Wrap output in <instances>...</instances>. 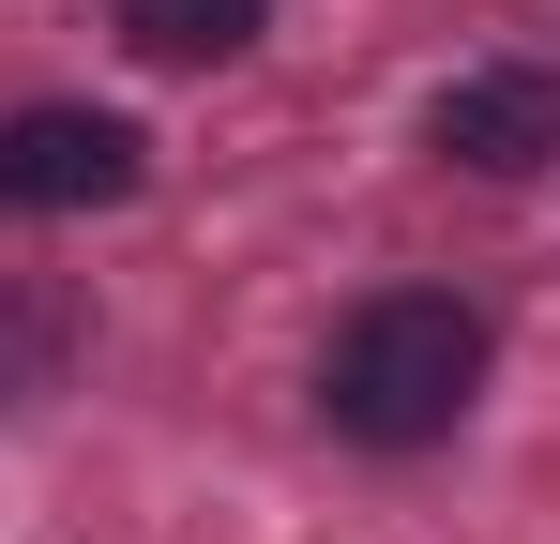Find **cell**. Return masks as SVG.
<instances>
[{"mask_svg": "<svg viewBox=\"0 0 560 544\" xmlns=\"http://www.w3.org/2000/svg\"><path fill=\"white\" fill-rule=\"evenodd\" d=\"M469 393H485V318H469L455 287H378L334 318V348H318V424L364 453H424L469 424Z\"/></svg>", "mask_w": 560, "mask_h": 544, "instance_id": "obj_1", "label": "cell"}, {"mask_svg": "<svg viewBox=\"0 0 560 544\" xmlns=\"http://www.w3.org/2000/svg\"><path fill=\"white\" fill-rule=\"evenodd\" d=\"M106 197H137L121 106H15L0 121V212H106Z\"/></svg>", "mask_w": 560, "mask_h": 544, "instance_id": "obj_2", "label": "cell"}, {"mask_svg": "<svg viewBox=\"0 0 560 544\" xmlns=\"http://www.w3.org/2000/svg\"><path fill=\"white\" fill-rule=\"evenodd\" d=\"M424 137H440V167H469V181H546L560 167V76L546 61H485V76H455L424 106Z\"/></svg>", "mask_w": 560, "mask_h": 544, "instance_id": "obj_3", "label": "cell"}, {"mask_svg": "<svg viewBox=\"0 0 560 544\" xmlns=\"http://www.w3.org/2000/svg\"><path fill=\"white\" fill-rule=\"evenodd\" d=\"M258 31H273V0H121V46H137V61H167V76L243 61Z\"/></svg>", "mask_w": 560, "mask_h": 544, "instance_id": "obj_4", "label": "cell"}, {"mask_svg": "<svg viewBox=\"0 0 560 544\" xmlns=\"http://www.w3.org/2000/svg\"><path fill=\"white\" fill-rule=\"evenodd\" d=\"M61 303H0V393H46V363H61Z\"/></svg>", "mask_w": 560, "mask_h": 544, "instance_id": "obj_5", "label": "cell"}]
</instances>
